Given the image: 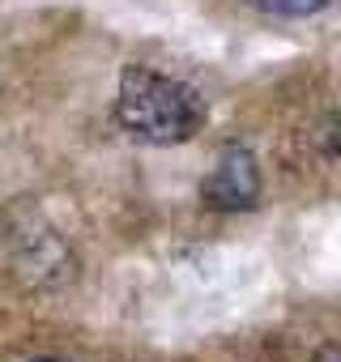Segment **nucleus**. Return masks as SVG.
I'll return each instance as SVG.
<instances>
[{"label":"nucleus","mask_w":341,"mask_h":362,"mask_svg":"<svg viewBox=\"0 0 341 362\" xmlns=\"http://www.w3.org/2000/svg\"><path fill=\"white\" fill-rule=\"evenodd\" d=\"M115 119L137 141H149V145H184V141H192L205 128L209 107H205V98L188 81L166 77V73H158L149 64H128L120 73Z\"/></svg>","instance_id":"f257e3e1"},{"label":"nucleus","mask_w":341,"mask_h":362,"mask_svg":"<svg viewBox=\"0 0 341 362\" xmlns=\"http://www.w3.org/2000/svg\"><path fill=\"white\" fill-rule=\"evenodd\" d=\"M256 9L277 13V18H311L320 9H328V0H252Z\"/></svg>","instance_id":"7ed1b4c3"},{"label":"nucleus","mask_w":341,"mask_h":362,"mask_svg":"<svg viewBox=\"0 0 341 362\" xmlns=\"http://www.w3.org/2000/svg\"><path fill=\"white\" fill-rule=\"evenodd\" d=\"M201 201H205V209H218V214L256 209V201H260V166H256L252 149L231 145V149L218 153L214 170L201 184Z\"/></svg>","instance_id":"f03ea898"},{"label":"nucleus","mask_w":341,"mask_h":362,"mask_svg":"<svg viewBox=\"0 0 341 362\" xmlns=\"http://www.w3.org/2000/svg\"><path fill=\"white\" fill-rule=\"evenodd\" d=\"M35 362H52V358H35Z\"/></svg>","instance_id":"20e7f679"}]
</instances>
